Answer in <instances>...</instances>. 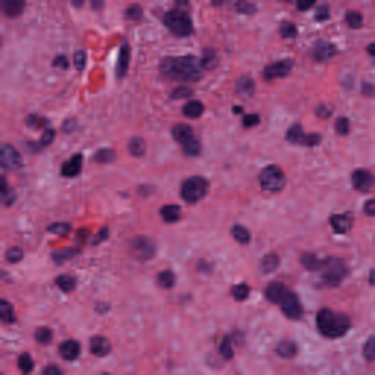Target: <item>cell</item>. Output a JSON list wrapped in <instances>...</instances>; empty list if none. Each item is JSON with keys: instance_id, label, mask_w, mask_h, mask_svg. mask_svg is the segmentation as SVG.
Returning a JSON list of instances; mask_svg holds the SVG:
<instances>
[{"instance_id": "obj_47", "label": "cell", "mask_w": 375, "mask_h": 375, "mask_svg": "<svg viewBox=\"0 0 375 375\" xmlns=\"http://www.w3.org/2000/svg\"><path fill=\"white\" fill-rule=\"evenodd\" d=\"M21 255H23V252L18 249V246H12V249H9V261H12V264H15V261H21Z\"/></svg>"}, {"instance_id": "obj_39", "label": "cell", "mask_w": 375, "mask_h": 375, "mask_svg": "<svg viewBox=\"0 0 375 375\" xmlns=\"http://www.w3.org/2000/svg\"><path fill=\"white\" fill-rule=\"evenodd\" d=\"M232 296L234 299H246V296H249V287H246V284H237V287L232 290Z\"/></svg>"}, {"instance_id": "obj_2", "label": "cell", "mask_w": 375, "mask_h": 375, "mask_svg": "<svg viewBox=\"0 0 375 375\" xmlns=\"http://www.w3.org/2000/svg\"><path fill=\"white\" fill-rule=\"evenodd\" d=\"M349 316H343V314H334V311H319L316 314V328H319V334L323 337H343L346 331H349Z\"/></svg>"}, {"instance_id": "obj_9", "label": "cell", "mask_w": 375, "mask_h": 375, "mask_svg": "<svg viewBox=\"0 0 375 375\" xmlns=\"http://www.w3.org/2000/svg\"><path fill=\"white\" fill-rule=\"evenodd\" d=\"M372 185H375V179H372V173H369V170H355V173H352V188H355V191L369 194V191H372Z\"/></svg>"}, {"instance_id": "obj_14", "label": "cell", "mask_w": 375, "mask_h": 375, "mask_svg": "<svg viewBox=\"0 0 375 375\" xmlns=\"http://www.w3.org/2000/svg\"><path fill=\"white\" fill-rule=\"evenodd\" d=\"M132 252H135L141 261H150L152 258V244L150 240H135V244H132Z\"/></svg>"}, {"instance_id": "obj_18", "label": "cell", "mask_w": 375, "mask_h": 375, "mask_svg": "<svg viewBox=\"0 0 375 375\" xmlns=\"http://www.w3.org/2000/svg\"><path fill=\"white\" fill-rule=\"evenodd\" d=\"M323 264H326V258L316 255V252H305L302 255V267H308V270H319Z\"/></svg>"}, {"instance_id": "obj_52", "label": "cell", "mask_w": 375, "mask_h": 375, "mask_svg": "<svg viewBox=\"0 0 375 375\" xmlns=\"http://www.w3.org/2000/svg\"><path fill=\"white\" fill-rule=\"evenodd\" d=\"M44 375H65V372H62L59 366H47V369H44Z\"/></svg>"}, {"instance_id": "obj_46", "label": "cell", "mask_w": 375, "mask_h": 375, "mask_svg": "<svg viewBox=\"0 0 375 375\" xmlns=\"http://www.w3.org/2000/svg\"><path fill=\"white\" fill-rule=\"evenodd\" d=\"M319 141H323L319 135H305V138H302V144H308V147H316Z\"/></svg>"}, {"instance_id": "obj_12", "label": "cell", "mask_w": 375, "mask_h": 375, "mask_svg": "<svg viewBox=\"0 0 375 375\" xmlns=\"http://www.w3.org/2000/svg\"><path fill=\"white\" fill-rule=\"evenodd\" d=\"M59 355H62L65 361H76V358H79V343H76V340H65V343L59 346Z\"/></svg>"}, {"instance_id": "obj_44", "label": "cell", "mask_w": 375, "mask_h": 375, "mask_svg": "<svg viewBox=\"0 0 375 375\" xmlns=\"http://www.w3.org/2000/svg\"><path fill=\"white\" fill-rule=\"evenodd\" d=\"M281 35H284V38H293V35H296V26H293V23H284V26H281Z\"/></svg>"}, {"instance_id": "obj_27", "label": "cell", "mask_w": 375, "mask_h": 375, "mask_svg": "<svg viewBox=\"0 0 375 375\" xmlns=\"http://www.w3.org/2000/svg\"><path fill=\"white\" fill-rule=\"evenodd\" d=\"M220 355L223 358H232L234 355V337H223L220 340Z\"/></svg>"}, {"instance_id": "obj_22", "label": "cell", "mask_w": 375, "mask_h": 375, "mask_svg": "<svg viewBox=\"0 0 375 375\" xmlns=\"http://www.w3.org/2000/svg\"><path fill=\"white\" fill-rule=\"evenodd\" d=\"M129 65V44H120V62H117V76H126Z\"/></svg>"}, {"instance_id": "obj_28", "label": "cell", "mask_w": 375, "mask_h": 375, "mask_svg": "<svg viewBox=\"0 0 375 375\" xmlns=\"http://www.w3.org/2000/svg\"><path fill=\"white\" fill-rule=\"evenodd\" d=\"M173 284H176V276L170 270H162L158 273V287H173Z\"/></svg>"}, {"instance_id": "obj_17", "label": "cell", "mask_w": 375, "mask_h": 375, "mask_svg": "<svg viewBox=\"0 0 375 375\" xmlns=\"http://www.w3.org/2000/svg\"><path fill=\"white\" fill-rule=\"evenodd\" d=\"M173 138L185 147L188 141H194V132H191V126H188V123H179V126H173Z\"/></svg>"}, {"instance_id": "obj_23", "label": "cell", "mask_w": 375, "mask_h": 375, "mask_svg": "<svg viewBox=\"0 0 375 375\" xmlns=\"http://www.w3.org/2000/svg\"><path fill=\"white\" fill-rule=\"evenodd\" d=\"M179 217H182V211L176 208V205H164V208H162V220L164 223H176Z\"/></svg>"}, {"instance_id": "obj_33", "label": "cell", "mask_w": 375, "mask_h": 375, "mask_svg": "<svg viewBox=\"0 0 375 375\" xmlns=\"http://www.w3.org/2000/svg\"><path fill=\"white\" fill-rule=\"evenodd\" d=\"M276 267H279V255H276V252H270V255H264V270H267V273H273Z\"/></svg>"}, {"instance_id": "obj_10", "label": "cell", "mask_w": 375, "mask_h": 375, "mask_svg": "<svg viewBox=\"0 0 375 375\" xmlns=\"http://www.w3.org/2000/svg\"><path fill=\"white\" fill-rule=\"evenodd\" d=\"M328 223H331L334 234H349L352 226H355V223H352V214H334V217H331Z\"/></svg>"}, {"instance_id": "obj_40", "label": "cell", "mask_w": 375, "mask_h": 375, "mask_svg": "<svg viewBox=\"0 0 375 375\" xmlns=\"http://www.w3.org/2000/svg\"><path fill=\"white\" fill-rule=\"evenodd\" d=\"M94 158H97V162H112V158H115V152H112V150H100V152H97V155H94Z\"/></svg>"}, {"instance_id": "obj_25", "label": "cell", "mask_w": 375, "mask_h": 375, "mask_svg": "<svg viewBox=\"0 0 375 375\" xmlns=\"http://www.w3.org/2000/svg\"><path fill=\"white\" fill-rule=\"evenodd\" d=\"M3 12H6V15H21L23 0H6V3H3Z\"/></svg>"}, {"instance_id": "obj_41", "label": "cell", "mask_w": 375, "mask_h": 375, "mask_svg": "<svg viewBox=\"0 0 375 375\" xmlns=\"http://www.w3.org/2000/svg\"><path fill=\"white\" fill-rule=\"evenodd\" d=\"M334 129H337L340 135H346V132H349V120H346V117H337V123H334Z\"/></svg>"}, {"instance_id": "obj_1", "label": "cell", "mask_w": 375, "mask_h": 375, "mask_svg": "<svg viewBox=\"0 0 375 375\" xmlns=\"http://www.w3.org/2000/svg\"><path fill=\"white\" fill-rule=\"evenodd\" d=\"M162 73L173 76V79H199L202 76V65L191 56H167L162 59Z\"/></svg>"}, {"instance_id": "obj_24", "label": "cell", "mask_w": 375, "mask_h": 375, "mask_svg": "<svg viewBox=\"0 0 375 375\" xmlns=\"http://www.w3.org/2000/svg\"><path fill=\"white\" fill-rule=\"evenodd\" d=\"M47 234H56V237H68V234H70V226H68V223H53V226H47Z\"/></svg>"}, {"instance_id": "obj_26", "label": "cell", "mask_w": 375, "mask_h": 375, "mask_svg": "<svg viewBox=\"0 0 375 375\" xmlns=\"http://www.w3.org/2000/svg\"><path fill=\"white\" fill-rule=\"evenodd\" d=\"M56 284H59V290L70 293L73 287H76V279H73V276H59V279H56Z\"/></svg>"}, {"instance_id": "obj_34", "label": "cell", "mask_w": 375, "mask_h": 375, "mask_svg": "<svg viewBox=\"0 0 375 375\" xmlns=\"http://www.w3.org/2000/svg\"><path fill=\"white\" fill-rule=\"evenodd\" d=\"M287 141H290V144H302V126H290Z\"/></svg>"}, {"instance_id": "obj_50", "label": "cell", "mask_w": 375, "mask_h": 375, "mask_svg": "<svg viewBox=\"0 0 375 375\" xmlns=\"http://www.w3.org/2000/svg\"><path fill=\"white\" fill-rule=\"evenodd\" d=\"M6 191H9V185H6V176H0V197L9 199V194H6Z\"/></svg>"}, {"instance_id": "obj_30", "label": "cell", "mask_w": 375, "mask_h": 375, "mask_svg": "<svg viewBox=\"0 0 375 375\" xmlns=\"http://www.w3.org/2000/svg\"><path fill=\"white\" fill-rule=\"evenodd\" d=\"M232 237L237 244H249V232H246L244 226H232Z\"/></svg>"}, {"instance_id": "obj_29", "label": "cell", "mask_w": 375, "mask_h": 375, "mask_svg": "<svg viewBox=\"0 0 375 375\" xmlns=\"http://www.w3.org/2000/svg\"><path fill=\"white\" fill-rule=\"evenodd\" d=\"M279 355H281V358H293V355H296V343L281 340V343H279Z\"/></svg>"}, {"instance_id": "obj_16", "label": "cell", "mask_w": 375, "mask_h": 375, "mask_svg": "<svg viewBox=\"0 0 375 375\" xmlns=\"http://www.w3.org/2000/svg\"><path fill=\"white\" fill-rule=\"evenodd\" d=\"M91 352L97 355V358H105L109 352H112V343L105 337H91Z\"/></svg>"}, {"instance_id": "obj_13", "label": "cell", "mask_w": 375, "mask_h": 375, "mask_svg": "<svg viewBox=\"0 0 375 375\" xmlns=\"http://www.w3.org/2000/svg\"><path fill=\"white\" fill-rule=\"evenodd\" d=\"M331 56H334V47L328 44V41H316V47H314V59H316V62H328Z\"/></svg>"}, {"instance_id": "obj_7", "label": "cell", "mask_w": 375, "mask_h": 375, "mask_svg": "<svg viewBox=\"0 0 375 375\" xmlns=\"http://www.w3.org/2000/svg\"><path fill=\"white\" fill-rule=\"evenodd\" d=\"M276 305H279V308L290 316V319H299V316H302V302H299V296H296V293H290V290L284 293Z\"/></svg>"}, {"instance_id": "obj_4", "label": "cell", "mask_w": 375, "mask_h": 375, "mask_svg": "<svg viewBox=\"0 0 375 375\" xmlns=\"http://www.w3.org/2000/svg\"><path fill=\"white\" fill-rule=\"evenodd\" d=\"M205 194H208V182L202 176H191V179L182 182V199L185 202H199Z\"/></svg>"}, {"instance_id": "obj_3", "label": "cell", "mask_w": 375, "mask_h": 375, "mask_svg": "<svg viewBox=\"0 0 375 375\" xmlns=\"http://www.w3.org/2000/svg\"><path fill=\"white\" fill-rule=\"evenodd\" d=\"M164 23H167V30H170L173 35H191V33H194L185 0H179V3H176L170 12H164Z\"/></svg>"}, {"instance_id": "obj_42", "label": "cell", "mask_w": 375, "mask_h": 375, "mask_svg": "<svg viewBox=\"0 0 375 375\" xmlns=\"http://www.w3.org/2000/svg\"><path fill=\"white\" fill-rule=\"evenodd\" d=\"M126 15H129V21H138L141 15H144V9H141V6H129Z\"/></svg>"}, {"instance_id": "obj_32", "label": "cell", "mask_w": 375, "mask_h": 375, "mask_svg": "<svg viewBox=\"0 0 375 375\" xmlns=\"http://www.w3.org/2000/svg\"><path fill=\"white\" fill-rule=\"evenodd\" d=\"M144 150H147V147H144V141H141V138L129 141V152H132V155H144Z\"/></svg>"}, {"instance_id": "obj_5", "label": "cell", "mask_w": 375, "mask_h": 375, "mask_svg": "<svg viewBox=\"0 0 375 375\" xmlns=\"http://www.w3.org/2000/svg\"><path fill=\"white\" fill-rule=\"evenodd\" d=\"M258 182H261V188L267 191V194H276V191H281L284 188V173H281L279 167H264L261 173H258Z\"/></svg>"}, {"instance_id": "obj_15", "label": "cell", "mask_w": 375, "mask_h": 375, "mask_svg": "<svg viewBox=\"0 0 375 375\" xmlns=\"http://www.w3.org/2000/svg\"><path fill=\"white\" fill-rule=\"evenodd\" d=\"M284 293H287V284H284V281H270V287H267V299H270V302H279Z\"/></svg>"}, {"instance_id": "obj_6", "label": "cell", "mask_w": 375, "mask_h": 375, "mask_svg": "<svg viewBox=\"0 0 375 375\" xmlns=\"http://www.w3.org/2000/svg\"><path fill=\"white\" fill-rule=\"evenodd\" d=\"M346 279V264L340 261V258H326V264H323V284H340V281Z\"/></svg>"}, {"instance_id": "obj_49", "label": "cell", "mask_w": 375, "mask_h": 375, "mask_svg": "<svg viewBox=\"0 0 375 375\" xmlns=\"http://www.w3.org/2000/svg\"><path fill=\"white\" fill-rule=\"evenodd\" d=\"M237 12H244V15H249V12H255V6H252V3H237Z\"/></svg>"}, {"instance_id": "obj_31", "label": "cell", "mask_w": 375, "mask_h": 375, "mask_svg": "<svg viewBox=\"0 0 375 375\" xmlns=\"http://www.w3.org/2000/svg\"><path fill=\"white\" fill-rule=\"evenodd\" d=\"M346 23H349V26H355V30H358V26H363L361 12H346Z\"/></svg>"}, {"instance_id": "obj_48", "label": "cell", "mask_w": 375, "mask_h": 375, "mask_svg": "<svg viewBox=\"0 0 375 375\" xmlns=\"http://www.w3.org/2000/svg\"><path fill=\"white\" fill-rule=\"evenodd\" d=\"M188 94H191V88H176L173 97H176V100H188Z\"/></svg>"}, {"instance_id": "obj_43", "label": "cell", "mask_w": 375, "mask_h": 375, "mask_svg": "<svg viewBox=\"0 0 375 375\" xmlns=\"http://www.w3.org/2000/svg\"><path fill=\"white\" fill-rule=\"evenodd\" d=\"M258 120H261L258 115H246V117H244V126H246V129H252V126H258Z\"/></svg>"}, {"instance_id": "obj_8", "label": "cell", "mask_w": 375, "mask_h": 375, "mask_svg": "<svg viewBox=\"0 0 375 375\" xmlns=\"http://www.w3.org/2000/svg\"><path fill=\"white\" fill-rule=\"evenodd\" d=\"M0 167H6V170H18L21 167V152L15 150L12 144L0 147Z\"/></svg>"}, {"instance_id": "obj_21", "label": "cell", "mask_w": 375, "mask_h": 375, "mask_svg": "<svg viewBox=\"0 0 375 375\" xmlns=\"http://www.w3.org/2000/svg\"><path fill=\"white\" fill-rule=\"evenodd\" d=\"M205 112V105L199 103V100H188L185 103V117H199Z\"/></svg>"}, {"instance_id": "obj_11", "label": "cell", "mask_w": 375, "mask_h": 375, "mask_svg": "<svg viewBox=\"0 0 375 375\" xmlns=\"http://www.w3.org/2000/svg\"><path fill=\"white\" fill-rule=\"evenodd\" d=\"M290 62H287V59H284V62H273V65H267V70H264V76H267V79H279V76H287V73H290Z\"/></svg>"}, {"instance_id": "obj_53", "label": "cell", "mask_w": 375, "mask_h": 375, "mask_svg": "<svg viewBox=\"0 0 375 375\" xmlns=\"http://www.w3.org/2000/svg\"><path fill=\"white\" fill-rule=\"evenodd\" d=\"M316 18H319V21H326V18H328V9H326V6H319V9H316Z\"/></svg>"}, {"instance_id": "obj_20", "label": "cell", "mask_w": 375, "mask_h": 375, "mask_svg": "<svg viewBox=\"0 0 375 375\" xmlns=\"http://www.w3.org/2000/svg\"><path fill=\"white\" fill-rule=\"evenodd\" d=\"M0 323H15V308L6 299H0Z\"/></svg>"}, {"instance_id": "obj_45", "label": "cell", "mask_w": 375, "mask_h": 375, "mask_svg": "<svg viewBox=\"0 0 375 375\" xmlns=\"http://www.w3.org/2000/svg\"><path fill=\"white\" fill-rule=\"evenodd\" d=\"M53 138H56V132H53V129H44V135H41V144H53Z\"/></svg>"}, {"instance_id": "obj_51", "label": "cell", "mask_w": 375, "mask_h": 375, "mask_svg": "<svg viewBox=\"0 0 375 375\" xmlns=\"http://www.w3.org/2000/svg\"><path fill=\"white\" fill-rule=\"evenodd\" d=\"M296 6H299V9H314V3H311V0H299V3H296Z\"/></svg>"}, {"instance_id": "obj_38", "label": "cell", "mask_w": 375, "mask_h": 375, "mask_svg": "<svg viewBox=\"0 0 375 375\" xmlns=\"http://www.w3.org/2000/svg\"><path fill=\"white\" fill-rule=\"evenodd\" d=\"M26 123H30V126H35V129H38V126L47 129V123H44V117H41V115H30V117H26Z\"/></svg>"}, {"instance_id": "obj_37", "label": "cell", "mask_w": 375, "mask_h": 375, "mask_svg": "<svg viewBox=\"0 0 375 375\" xmlns=\"http://www.w3.org/2000/svg\"><path fill=\"white\" fill-rule=\"evenodd\" d=\"M50 337H53L50 328H38V331H35V340H38V343H50Z\"/></svg>"}, {"instance_id": "obj_35", "label": "cell", "mask_w": 375, "mask_h": 375, "mask_svg": "<svg viewBox=\"0 0 375 375\" xmlns=\"http://www.w3.org/2000/svg\"><path fill=\"white\" fill-rule=\"evenodd\" d=\"M18 369H21V372H30V369H33V358H30V355H21V358H18Z\"/></svg>"}, {"instance_id": "obj_36", "label": "cell", "mask_w": 375, "mask_h": 375, "mask_svg": "<svg viewBox=\"0 0 375 375\" xmlns=\"http://www.w3.org/2000/svg\"><path fill=\"white\" fill-rule=\"evenodd\" d=\"M363 358H366V361H372L375 358V340L372 337L366 340V346H363Z\"/></svg>"}, {"instance_id": "obj_19", "label": "cell", "mask_w": 375, "mask_h": 375, "mask_svg": "<svg viewBox=\"0 0 375 375\" xmlns=\"http://www.w3.org/2000/svg\"><path fill=\"white\" fill-rule=\"evenodd\" d=\"M79 170H82V155H73V158H68V162H65L62 176H76Z\"/></svg>"}]
</instances>
